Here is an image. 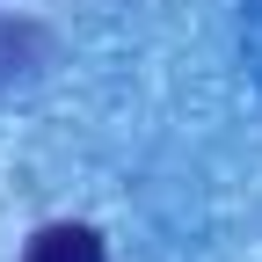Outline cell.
I'll return each mask as SVG.
<instances>
[{
  "label": "cell",
  "instance_id": "1",
  "mask_svg": "<svg viewBox=\"0 0 262 262\" xmlns=\"http://www.w3.org/2000/svg\"><path fill=\"white\" fill-rule=\"evenodd\" d=\"M22 262H102V241H95V226H44Z\"/></svg>",
  "mask_w": 262,
  "mask_h": 262
}]
</instances>
